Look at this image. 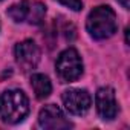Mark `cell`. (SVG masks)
<instances>
[{
    "label": "cell",
    "instance_id": "cell-2",
    "mask_svg": "<svg viewBox=\"0 0 130 130\" xmlns=\"http://www.w3.org/2000/svg\"><path fill=\"white\" fill-rule=\"evenodd\" d=\"M29 113V100L25 92L11 89L0 93V119L8 124L23 121Z\"/></svg>",
    "mask_w": 130,
    "mask_h": 130
},
{
    "label": "cell",
    "instance_id": "cell-3",
    "mask_svg": "<svg viewBox=\"0 0 130 130\" xmlns=\"http://www.w3.org/2000/svg\"><path fill=\"white\" fill-rule=\"evenodd\" d=\"M15 23H28L38 26L44 22L46 6L37 0H22L20 3L12 5L6 12Z\"/></svg>",
    "mask_w": 130,
    "mask_h": 130
},
{
    "label": "cell",
    "instance_id": "cell-9",
    "mask_svg": "<svg viewBox=\"0 0 130 130\" xmlns=\"http://www.w3.org/2000/svg\"><path fill=\"white\" fill-rule=\"evenodd\" d=\"M31 86H32V90H34L37 100H44L52 92L51 80L43 74H34L31 77Z\"/></svg>",
    "mask_w": 130,
    "mask_h": 130
},
{
    "label": "cell",
    "instance_id": "cell-4",
    "mask_svg": "<svg viewBox=\"0 0 130 130\" xmlns=\"http://www.w3.org/2000/svg\"><path fill=\"white\" fill-rule=\"evenodd\" d=\"M57 75L61 83H72L77 81L83 75V60L77 49L69 47L63 51L55 63Z\"/></svg>",
    "mask_w": 130,
    "mask_h": 130
},
{
    "label": "cell",
    "instance_id": "cell-5",
    "mask_svg": "<svg viewBox=\"0 0 130 130\" xmlns=\"http://www.w3.org/2000/svg\"><path fill=\"white\" fill-rule=\"evenodd\" d=\"M15 61L23 72L34 71L40 61V49L34 40H23L14 49Z\"/></svg>",
    "mask_w": 130,
    "mask_h": 130
},
{
    "label": "cell",
    "instance_id": "cell-6",
    "mask_svg": "<svg viewBox=\"0 0 130 130\" xmlns=\"http://www.w3.org/2000/svg\"><path fill=\"white\" fill-rule=\"evenodd\" d=\"M66 110L72 115H84L92 106V96L84 89H68L61 95Z\"/></svg>",
    "mask_w": 130,
    "mask_h": 130
},
{
    "label": "cell",
    "instance_id": "cell-1",
    "mask_svg": "<svg viewBox=\"0 0 130 130\" xmlns=\"http://www.w3.org/2000/svg\"><path fill=\"white\" fill-rule=\"evenodd\" d=\"M86 29L89 35L95 40L110 38L118 31V20L115 11L107 5L93 8L87 15Z\"/></svg>",
    "mask_w": 130,
    "mask_h": 130
},
{
    "label": "cell",
    "instance_id": "cell-10",
    "mask_svg": "<svg viewBox=\"0 0 130 130\" xmlns=\"http://www.w3.org/2000/svg\"><path fill=\"white\" fill-rule=\"evenodd\" d=\"M58 3L68 6L72 11H81L83 9V0H57Z\"/></svg>",
    "mask_w": 130,
    "mask_h": 130
},
{
    "label": "cell",
    "instance_id": "cell-8",
    "mask_svg": "<svg viewBox=\"0 0 130 130\" xmlns=\"http://www.w3.org/2000/svg\"><path fill=\"white\" fill-rule=\"evenodd\" d=\"M96 112L104 121H112L118 115V103L112 87H101L95 95Z\"/></svg>",
    "mask_w": 130,
    "mask_h": 130
},
{
    "label": "cell",
    "instance_id": "cell-7",
    "mask_svg": "<svg viewBox=\"0 0 130 130\" xmlns=\"http://www.w3.org/2000/svg\"><path fill=\"white\" fill-rule=\"evenodd\" d=\"M38 125L47 130H60V128H71L72 122L64 116L63 110L58 106L47 104L38 113Z\"/></svg>",
    "mask_w": 130,
    "mask_h": 130
},
{
    "label": "cell",
    "instance_id": "cell-11",
    "mask_svg": "<svg viewBox=\"0 0 130 130\" xmlns=\"http://www.w3.org/2000/svg\"><path fill=\"white\" fill-rule=\"evenodd\" d=\"M118 3H119L122 8H125V9H127V8L130 6V0H118Z\"/></svg>",
    "mask_w": 130,
    "mask_h": 130
}]
</instances>
